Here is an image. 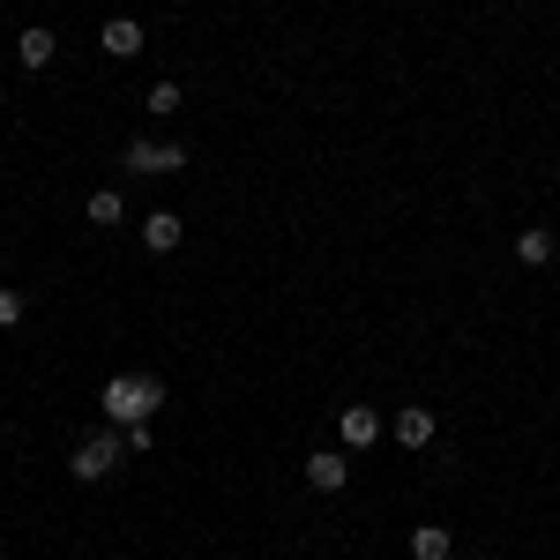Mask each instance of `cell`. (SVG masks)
<instances>
[{
  "instance_id": "cell-1",
  "label": "cell",
  "mask_w": 560,
  "mask_h": 560,
  "mask_svg": "<svg viewBox=\"0 0 560 560\" xmlns=\"http://www.w3.org/2000/svg\"><path fill=\"white\" fill-rule=\"evenodd\" d=\"M158 404H165V382H158V374H113V382L97 388L105 427H150Z\"/></svg>"
},
{
  "instance_id": "cell-2",
  "label": "cell",
  "mask_w": 560,
  "mask_h": 560,
  "mask_svg": "<svg viewBox=\"0 0 560 560\" xmlns=\"http://www.w3.org/2000/svg\"><path fill=\"white\" fill-rule=\"evenodd\" d=\"M120 456H128V441H120V427H105V433H90V441H75L68 471L83 478V486H105V478L120 471Z\"/></svg>"
},
{
  "instance_id": "cell-3",
  "label": "cell",
  "mask_w": 560,
  "mask_h": 560,
  "mask_svg": "<svg viewBox=\"0 0 560 560\" xmlns=\"http://www.w3.org/2000/svg\"><path fill=\"white\" fill-rule=\"evenodd\" d=\"M120 165H128L135 179H173L179 165H187V142H142V135H135L128 150H120Z\"/></svg>"
},
{
  "instance_id": "cell-4",
  "label": "cell",
  "mask_w": 560,
  "mask_h": 560,
  "mask_svg": "<svg viewBox=\"0 0 560 560\" xmlns=\"http://www.w3.org/2000/svg\"><path fill=\"white\" fill-rule=\"evenodd\" d=\"M306 486H314V493H345L351 486V448H314V456H306Z\"/></svg>"
},
{
  "instance_id": "cell-5",
  "label": "cell",
  "mask_w": 560,
  "mask_h": 560,
  "mask_svg": "<svg viewBox=\"0 0 560 560\" xmlns=\"http://www.w3.org/2000/svg\"><path fill=\"white\" fill-rule=\"evenodd\" d=\"M337 441H345L351 456L374 448V441H382V411H374V404H345V411H337Z\"/></svg>"
},
{
  "instance_id": "cell-6",
  "label": "cell",
  "mask_w": 560,
  "mask_h": 560,
  "mask_svg": "<svg viewBox=\"0 0 560 560\" xmlns=\"http://www.w3.org/2000/svg\"><path fill=\"white\" fill-rule=\"evenodd\" d=\"M433 411L427 404H404V411H396V419H388V441H396V448H433Z\"/></svg>"
},
{
  "instance_id": "cell-7",
  "label": "cell",
  "mask_w": 560,
  "mask_h": 560,
  "mask_svg": "<svg viewBox=\"0 0 560 560\" xmlns=\"http://www.w3.org/2000/svg\"><path fill=\"white\" fill-rule=\"evenodd\" d=\"M97 45H105V60H135V52H142V23H135V15H113V23L97 31Z\"/></svg>"
},
{
  "instance_id": "cell-8",
  "label": "cell",
  "mask_w": 560,
  "mask_h": 560,
  "mask_svg": "<svg viewBox=\"0 0 560 560\" xmlns=\"http://www.w3.org/2000/svg\"><path fill=\"white\" fill-rule=\"evenodd\" d=\"M15 60H23V68H31V75H38V68H52V60H60V38H52V31H45V23H31V31H23V38H15Z\"/></svg>"
},
{
  "instance_id": "cell-9",
  "label": "cell",
  "mask_w": 560,
  "mask_h": 560,
  "mask_svg": "<svg viewBox=\"0 0 560 560\" xmlns=\"http://www.w3.org/2000/svg\"><path fill=\"white\" fill-rule=\"evenodd\" d=\"M179 232H187V224H179V210H150V217H142V247H150V255H173Z\"/></svg>"
},
{
  "instance_id": "cell-10",
  "label": "cell",
  "mask_w": 560,
  "mask_h": 560,
  "mask_svg": "<svg viewBox=\"0 0 560 560\" xmlns=\"http://www.w3.org/2000/svg\"><path fill=\"white\" fill-rule=\"evenodd\" d=\"M553 247H560L553 224H523V232H516V261H523V269H546V261H553Z\"/></svg>"
},
{
  "instance_id": "cell-11",
  "label": "cell",
  "mask_w": 560,
  "mask_h": 560,
  "mask_svg": "<svg viewBox=\"0 0 560 560\" xmlns=\"http://www.w3.org/2000/svg\"><path fill=\"white\" fill-rule=\"evenodd\" d=\"M83 210H90V224H97V232H113V224H128V195H120V187H97Z\"/></svg>"
},
{
  "instance_id": "cell-12",
  "label": "cell",
  "mask_w": 560,
  "mask_h": 560,
  "mask_svg": "<svg viewBox=\"0 0 560 560\" xmlns=\"http://www.w3.org/2000/svg\"><path fill=\"white\" fill-rule=\"evenodd\" d=\"M448 553H456L448 523H419V530H411V560H448Z\"/></svg>"
},
{
  "instance_id": "cell-13",
  "label": "cell",
  "mask_w": 560,
  "mask_h": 560,
  "mask_svg": "<svg viewBox=\"0 0 560 560\" xmlns=\"http://www.w3.org/2000/svg\"><path fill=\"white\" fill-rule=\"evenodd\" d=\"M142 113H158V120H173V113H179V83H173V75H165V83H150Z\"/></svg>"
},
{
  "instance_id": "cell-14",
  "label": "cell",
  "mask_w": 560,
  "mask_h": 560,
  "mask_svg": "<svg viewBox=\"0 0 560 560\" xmlns=\"http://www.w3.org/2000/svg\"><path fill=\"white\" fill-rule=\"evenodd\" d=\"M23 306H31V300H23L15 284H0V329H15V322H23Z\"/></svg>"
},
{
  "instance_id": "cell-15",
  "label": "cell",
  "mask_w": 560,
  "mask_h": 560,
  "mask_svg": "<svg viewBox=\"0 0 560 560\" xmlns=\"http://www.w3.org/2000/svg\"><path fill=\"white\" fill-rule=\"evenodd\" d=\"M120 441H128V456H150V441H158V433H150V427H120Z\"/></svg>"
}]
</instances>
